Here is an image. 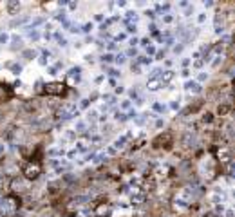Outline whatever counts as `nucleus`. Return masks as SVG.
Listing matches in <instances>:
<instances>
[{
    "instance_id": "nucleus-47",
    "label": "nucleus",
    "mask_w": 235,
    "mask_h": 217,
    "mask_svg": "<svg viewBox=\"0 0 235 217\" xmlns=\"http://www.w3.org/2000/svg\"><path fill=\"white\" fill-rule=\"evenodd\" d=\"M107 47H109L110 51H114V49H116V43H114V42H109V43H107Z\"/></svg>"
},
{
    "instance_id": "nucleus-8",
    "label": "nucleus",
    "mask_w": 235,
    "mask_h": 217,
    "mask_svg": "<svg viewBox=\"0 0 235 217\" xmlns=\"http://www.w3.org/2000/svg\"><path fill=\"white\" fill-rule=\"evenodd\" d=\"M232 109H233L232 101H221L219 107H217V114H219L221 118H224V116H228V114L232 112Z\"/></svg>"
},
{
    "instance_id": "nucleus-28",
    "label": "nucleus",
    "mask_w": 235,
    "mask_h": 217,
    "mask_svg": "<svg viewBox=\"0 0 235 217\" xmlns=\"http://www.w3.org/2000/svg\"><path fill=\"white\" fill-rule=\"evenodd\" d=\"M91 29H92V24H91V22H89V24H85L83 27H80V31H81V33H91Z\"/></svg>"
},
{
    "instance_id": "nucleus-20",
    "label": "nucleus",
    "mask_w": 235,
    "mask_h": 217,
    "mask_svg": "<svg viewBox=\"0 0 235 217\" xmlns=\"http://www.w3.org/2000/svg\"><path fill=\"white\" fill-rule=\"evenodd\" d=\"M212 51H214V53H217V54H223V51H224V45H223L221 42H217L215 45H212Z\"/></svg>"
},
{
    "instance_id": "nucleus-43",
    "label": "nucleus",
    "mask_w": 235,
    "mask_h": 217,
    "mask_svg": "<svg viewBox=\"0 0 235 217\" xmlns=\"http://www.w3.org/2000/svg\"><path fill=\"white\" fill-rule=\"evenodd\" d=\"M206 78H208V74H206V72H201V74L197 76V80H199V81H205Z\"/></svg>"
},
{
    "instance_id": "nucleus-42",
    "label": "nucleus",
    "mask_w": 235,
    "mask_h": 217,
    "mask_svg": "<svg viewBox=\"0 0 235 217\" xmlns=\"http://www.w3.org/2000/svg\"><path fill=\"white\" fill-rule=\"evenodd\" d=\"M98 118V112H89V121H96Z\"/></svg>"
},
{
    "instance_id": "nucleus-37",
    "label": "nucleus",
    "mask_w": 235,
    "mask_h": 217,
    "mask_svg": "<svg viewBox=\"0 0 235 217\" xmlns=\"http://www.w3.org/2000/svg\"><path fill=\"white\" fill-rule=\"evenodd\" d=\"M203 63H205V62H203L201 58H197V60H195V63H194V67H195V69H201V67H203Z\"/></svg>"
},
{
    "instance_id": "nucleus-23",
    "label": "nucleus",
    "mask_w": 235,
    "mask_h": 217,
    "mask_svg": "<svg viewBox=\"0 0 235 217\" xmlns=\"http://www.w3.org/2000/svg\"><path fill=\"white\" fill-rule=\"evenodd\" d=\"M22 56H24L25 60H33V58L36 56V53H34V51H29V49H27V51H24V53H22Z\"/></svg>"
},
{
    "instance_id": "nucleus-31",
    "label": "nucleus",
    "mask_w": 235,
    "mask_h": 217,
    "mask_svg": "<svg viewBox=\"0 0 235 217\" xmlns=\"http://www.w3.org/2000/svg\"><path fill=\"white\" fill-rule=\"evenodd\" d=\"M127 24V31L129 33H136V24H129V22H125Z\"/></svg>"
},
{
    "instance_id": "nucleus-3",
    "label": "nucleus",
    "mask_w": 235,
    "mask_h": 217,
    "mask_svg": "<svg viewBox=\"0 0 235 217\" xmlns=\"http://www.w3.org/2000/svg\"><path fill=\"white\" fill-rule=\"evenodd\" d=\"M42 87H43L42 94H45V96H63L67 91V85L62 81H51V83H45Z\"/></svg>"
},
{
    "instance_id": "nucleus-10",
    "label": "nucleus",
    "mask_w": 235,
    "mask_h": 217,
    "mask_svg": "<svg viewBox=\"0 0 235 217\" xmlns=\"http://www.w3.org/2000/svg\"><path fill=\"white\" fill-rule=\"evenodd\" d=\"M11 94H13L11 87L5 85V83H0V103H2V101H7V100L11 98Z\"/></svg>"
},
{
    "instance_id": "nucleus-39",
    "label": "nucleus",
    "mask_w": 235,
    "mask_h": 217,
    "mask_svg": "<svg viewBox=\"0 0 235 217\" xmlns=\"http://www.w3.org/2000/svg\"><path fill=\"white\" fill-rule=\"evenodd\" d=\"M67 43H69V42H67L65 38H60V40H58V45H60V47H67Z\"/></svg>"
},
{
    "instance_id": "nucleus-50",
    "label": "nucleus",
    "mask_w": 235,
    "mask_h": 217,
    "mask_svg": "<svg viewBox=\"0 0 235 217\" xmlns=\"http://www.w3.org/2000/svg\"><path fill=\"white\" fill-rule=\"evenodd\" d=\"M163 125H165V121H163V120H157V121H156V127H157V129H161Z\"/></svg>"
},
{
    "instance_id": "nucleus-15",
    "label": "nucleus",
    "mask_w": 235,
    "mask_h": 217,
    "mask_svg": "<svg viewBox=\"0 0 235 217\" xmlns=\"http://www.w3.org/2000/svg\"><path fill=\"white\" fill-rule=\"evenodd\" d=\"M174 76H176V72L168 69V71H165V72L161 74V78H159V80H161V83H163V85H167L168 81H172V78H174Z\"/></svg>"
},
{
    "instance_id": "nucleus-38",
    "label": "nucleus",
    "mask_w": 235,
    "mask_h": 217,
    "mask_svg": "<svg viewBox=\"0 0 235 217\" xmlns=\"http://www.w3.org/2000/svg\"><path fill=\"white\" fill-rule=\"evenodd\" d=\"M7 40H9V36H7L5 33H2V34H0V43H7Z\"/></svg>"
},
{
    "instance_id": "nucleus-44",
    "label": "nucleus",
    "mask_w": 235,
    "mask_h": 217,
    "mask_svg": "<svg viewBox=\"0 0 235 217\" xmlns=\"http://www.w3.org/2000/svg\"><path fill=\"white\" fill-rule=\"evenodd\" d=\"M141 45H143V47H148V45H150V40H148V38H143V40H141Z\"/></svg>"
},
{
    "instance_id": "nucleus-33",
    "label": "nucleus",
    "mask_w": 235,
    "mask_h": 217,
    "mask_svg": "<svg viewBox=\"0 0 235 217\" xmlns=\"http://www.w3.org/2000/svg\"><path fill=\"white\" fill-rule=\"evenodd\" d=\"M83 129H85V123H83V121H78V123H76V130H78V132H83Z\"/></svg>"
},
{
    "instance_id": "nucleus-61",
    "label": "nucleus",
    "mask_w": 235,
    "mask_h": 217,
    "mask_svg": "<svg viewBox=\"0 0 235 217\" xmlns=\"http://www.w3.org/2000/svg\"><path fill=\"white\" fill-rule=\"evenodd\" d=\"M4 150H5V147H4V145H0V154H2Z\"/></svg>"
},
{
    "instance_id": "nucleus-22",
    "label": "nucleus",
    "mask_w": 235,
    "mask_h": 217,
    "mask_svg": "<svg viewBox=\"0 0 235 217\" xmlns=\"http://www.w3.org/2000/svg\"><path fill=\"white\" fill-rule=\"evenodd\" d=\"M25 22H29V16H24V18H16V20H13V22H11V25L14 27V25H20V24H25Z\"/></svg>"
},
{
    "instance_id": "nucleus-6",
    "label": "nucleus",
    "mask_w": 235,
    "mask_h": 217,
    "mask_svg": "<svg viewBox=\"0 0 235 217\" xmlns=\"http://www.w3.org/2000/svg\"><path fill=\"white\" fill-rule=\"evenodd\" d=\"M56 118H60V120H72L74 116H78V109H76V103H63L58 110H56V114H54Z\"/></svg>"
},
{
    "instance_id": "nucleus-34",
    "label": "nucleus",
    "mask_w": 235,
    "mask_h": 217,
    "mask_svg": "<svg viewBox=\"0 0 235 217\" xmlns=\"http://www.w3.org/2000/svg\"><path fill=\"white\" fill-rule=\"evenodd\" d=\"M56 18H58V20H62V22H65V11H60V13H56Z\"/></svg>"
},
{
    "instance_id": "nucleus-59",
    "label": "nucleus",
    "mask_w": 235,
    "mask_h": 217,
    "mask_svg": "<svg viewBox=\"0 0 235 217\" xmlns=\"http://www.w3.org/2000/svg\"><path fill=\"white\" fill-rule=\"evenodd\" d=\"M136 43H138V38H132V40H130V45H132V47H134V45H136Z\"/></svg>"
},
{
    "instance_id": "nucleus-4",
    "label": "nucleus",
    "mask_w": 235,
    "mask_h": 217,
    "mask_svg": "<svg viewBox=\"0 0 235 217\" xmlns=\"http://www.w3.org/2000/svg\"><path fill=\"white\" fill-rule=\"evenodd\" d=\"M181 143H183V147H186V148H197V147L201 145V139H199V136H197V132H195V130L186 129V130L183 132Z\"/></svg>"
},
{
    "instance_id": "nucleus-19",
    "label": "nucleus",
    "mask_w": 235,
    "mask_h": 217,
    "mask_svg": "<svg viewBox=\"0 0 235 217\" xmlns=\"http://www.w3.org/2000/svg\"><path fill=\"white\" fill-rule=\"evenodd\" d=\"M7 67L14 72V74H20V71H22V65H18V63H13V62H9L7 63Z\"/></svg>"
},
{
    "instance_id": "nucleus-29",
    "label": "nucleus",
    "mask_w": 235,
    "mask_h": 217,
    "mask_svg": "<svg viewBox=\"0 0 235 217\" xmlns=\"http://www.w3.org/2000/svg\"><path fill=\"white\" fill-rule=\"evenodd\" d=\"M127 56H134V58H138V51H136V47H130V49L127 51Z\"/></svg>"
},
{
    "instance_id": "nucleus-30",
    "label": "nucleus",
    "mask_w": 235,
    "mask_h": 217,
    "mask_svg": "<svg viewBox=\"0 0 235 217\" xmlns=\"http://www.w3.org/2000/svg\"><path fill=\"white\" fill-rule=\"evenodd\" d=\"M112 60H114V56H112L110 53H107V54L101 56V62H112Z\"/></svg>"
},
{
    "instance_id": "nucleus-2",
    "label": "nucleus",
    "mask_w": 235,
    "mask_h": 217,
    "mask_svg": "<svg viewBox=\"0 0 235 217\" xmlns=\"http://www.w3.org/2000/svg\"><path fill=\"white\" fill-rule=\"evenodd\" d=\"M42 176V163H25L22 167V177L27 179V181H36L38 177Z\"/></svg>"
},
{
    "instance_id": "nucleus-12",
    "label": "nucleus",
    "mask_w": 235,
    "mask_h": 217,
    "mask_svg": "<svg viewBox=\"0 0 235 217\" xmlns=\"http://www.w3.org/2000/svg\"><path fill=\"white\" fill-rule=\"evenodd\" d=\"M159 87H165L159 78H150V80L147 81V89H148V91H157Z\"/></svg>"
},
{
    "instance_id": "nucleus-36",
    "label": "nucleus",
    "mask_w": 235,
    "mask_h": 217,
    "mask_svg": "<svg viewBox=\"0 0 235 217\" xmlns=\"http://www.w3.org/2000/svg\"><path fill=\"white\" fill-rule=\"evenodd\" d=\"M183 49H185V45H183V43H179V45H176V47H174V53H176V54H179Z\"/></svg>"
},
{
    "instance_id": "nucleus-14",
    "label": "nucleus",
    "mask_w": 235,
    "mask_h": 217,
    "mask_svg": "<svg viewBox=\"0 0 235 217\" xmlns=\"http://www.w3.org/2000/svg\"><path fill=\"white\" fill-rule=\"evenodd\" d=\"M18 9H20V2H18V0H11V2H7V11H9V14H16Z\"/></svg>"
},
{
    "instance_id": "nucleus-27",
    "label": "nucleus",
    "mask_w": 235,
    "mask_h": 217,
    "mask_svg": "<svg viewBox=\"0 0 235 217\" xmlns=\"http://www.w3.org/2000/svg\"><path fill=\"white\" fill-rule=\"evenodd\" d=\"M154 110H156V112H165V110H167V107H165V105H161V103H154Z\"/></svg>"
},
{
    "instance_id": "nucleus-49",
    "label": "nucleus",
    "mask_w": 235,
    "mask_h": 217,
    "mask_svg": "<svg viewBox=\"0 0 235 217\" xmlns=\"http://www.w3.org/2000/svg\"><path fill=\"white\" fill-rule=\"evenodd\" d=\"M89 103H91V101H89L87 98H85V100H81V107H83V109H85V107H89Z\"/></svg>"
},
{
    "instance_id": "nucleus-51",
    "label": "nucleus",
    "mask_w": 235,
    "mask_h": 217,
    "mask_svg": "<svg viewBox=\"0 0 235 217\" xmlns=\"http://www.w3.org/2000/svg\"><path fill=\"white\" fill-rule=\"evenodd\" d=\"M205 217H219L215 212H208V214H205Z\"/></svg>"
},
{
    "instance_id": "nucleus-16",
    "label": "nucleus",
    "mask_w": 235,
    "mask_h": 217,
    "mask_svg": "<svg viewBox=\"0 0 235 217\" xmlns=\"http://www.w3.org/2000/svg\"><path fill=\"white\" fill-rule=\"evenodd\" d=\"M127 141H129V136H121V138H118V139L114 141V147H112V148H114V150H119V148L125 147Z\"/></svg>"
},
{
    "instance_id": "nucleus-32",
    "label": "nucleus",
    "mask_w": 235,
    "mask_h": 217,
    "mask_svg": "<svg viewBox=\"0 0 235 217\" xmlns=\"http://www.w3.org/2000/svg\"><path fill=\"white\" fill-rule=\"evenodd\" d=\"M147 54L152 58V54H156V47H154V45H148V47H147Z\"/></svg>"
},
{
    "instance_id": "nucleus-41",
    "label": "nucleus",
    "mask_w": 235,
    "mask_h": 217,
    "mask_svg": "<svg viewBox=\"0 0 235 217\" xmlns=\"http://www.w3.org/2000/svg\"><path fill=\"white\" fill-rule=\"evenodd\" d=\"M129 94H130V98H134V100H138V98H139V94H138V91H136V89H132Z\"/></svg>"
},
{
    "instance_id": "nucleus-57",
    "label": "nucleus",
    "mask_w": 235,
    "mask_h": 217,
    "mask_svg": "<svg viewBox=\"0 0 235 217\" xmlns=\"http://www.w3.org/2000/svg\"><path fill=\"white\" fill-rule=\"evenodd\" d=\"M107 152H109V154H112V156H114V154H116V150H114V148H112V147H109V148H107Z\"/></svg>"
},
{
    "instance_id": "nucleus-21",
    "label": "nucleus",
    "mask_w": 235,
    "mask_h": 217,
    "mask_svg": "<svg viewBox=\"0 0 235 217\" xmlns=\"http://www.w3.org/2000/svg\"><path fill=\"white\" fill-rule=\"evenodd\" d=\"M27 34H29V38H31L33 42H36V40L40 38V33H38L36 29H31V31H27Z\"/></svg>"
},
{
    "instance_id": "nucleus-52",
    "label": "nucleus",
    "mask_w": 235,
    "mask_h": 217,
    "mask_svg": "<svg viewBox=\"0 0 235 217\" xmlns=\"http://www.w3.org/2000/svg\"><path fill=\"white\" fill-rule=\"evenodd\" d=\"M147 16H148V18H154V16H156V13H154V11H147Z\"/></svg>"
},
{
    "instance_id": "nucleus-58",
    "label": "nucleus",
    "mask_w": 235,
    "mask_h": 217,
    "mask_svg": "<svg viewBox=\"0 0 235 217\" xmlns=\"http://www.w3.org/2000/svg\"><path fill=\"white\" fill-rule=\"evenodd\" d=\"M205 18H206L205 14H199V24H203V22H205Z\"/></svg>"
},
{
    "instance_id": "nucleus-13",
    "label": "nucleus",
    "mask_w": 235,
    "mask_h": 217,
    "mask_svg": "<svg viewBox=\"0 0 235 217\" xmlns=\"http://www.w3.org/2000/svg\"><path fill=\"white\" fill-rule=\"evenodd\" d=\"M185 89H188V91H192V92H197V94L203 91V87H201L197 81H194V80H192V81H186V83H185Z\"/></svg>"
},
{
    "instance_id": "nucleus-9",
    "label": "nucleus",
    "mask_w": 235,
    "mask_h": 217,
    "mask_svg": "<svg viewBox=\"0 0 235 217\" xmlns=\"http://www.w3.org/2000/svg\"><path fill=\"white\" fill-rule=\"evenodd\" d=\"M203 105H205V100H197V101H195L194 105H188V107H186V109H185V110L181 112V116H188V114H195V112H197V110H199V109H201Z\"/></svg>"
},
{
    "instance_id": "nucleus-53",
    "label": "nucleus",
    "mask_w": 235,
    "mask_h": 217,
    "mask_svg": "<svg viewBox=\"0 0 235 217\" xmlns=\"http://www.w3.org/2000/svg\"><path fill=\"white\" fill-rule=\"evenodd\" d=\"M49 74H52V76H54V74H58V71H56L54 67H51V69H49Z\"/></svg>"
},
{
    "instance_id": "nucleus-11",
    "label": "nucleus",
    "mask_w": 235,
    "mask_h": 217,
    "mask_svg": "<svg viewBox=\"0 0 235 217\" xmlns=\"http://www.w3.org/2000/svg\"><path fill=\"white\" fill-rule=\"evenodd\" d=\"M168 172H172V168L165 165V167H157V168H156V170L152 172V174H154V176H156L157 179H165V177L168 176Z\"/></svg>"
},
{
    "instance_id": "nucleus-1",
    "label": "nucleus",
    "mask_w": 235,
    "mask_h": 217,
    "mask_svg": "<svg viewBox=\"0 0 235 217\" xmlns=\"http://www.w3.org/2000/svg\"><path fill=\"white\" fill-rule=\"evenodd\" d=\"M174 145V134L170 130H165L161 134H157L154 139H152V148L159 150V148H165V150H170Z\"/></svg>"
},
{
    "instance_id": "nucleus-7",
    "label": "nucleus",
    "mask_w": 235,
    "mask_h": 217,
    "mask_svg": "<svg viewBox=\"0 0 235 217\" xmlns=\"http://www.w3.org/2000/svg\"><path fill=\"white\" fill-rule=\"evenodd\" d=\"M112 212V206L103 201V203H94V215L96 217H109Z\"/></svg>"
},
{
    "instance_id": "nucleus-26",
    "label": "nucleus",
    "mask_w": 235,
    "mask_h": 217,
    "mask_svg": "<svg viewBox=\"0 0 235 217\" xmlns=\"http://www.w3.org/2000/svg\"><path fill=\"white\" fill-rule=\"evenodd\" d=\"M114 62H116V63H125V54H121V53L116 54V56H114Z\"/></svg>"
},
{
    "instance_id": "nucleus-48",
    "label": "nucleus",
    "mask_w": 235,
    "mask_h": 217,
    "mask_svg": "<svg viewBox=\"0 0 235 217\" xmlns=\"http://www.w3.org/2000/svg\"><path fill=\"white\" fill-rule=\"evenodd\" d=\"M165 58V51H157V60H163Z\"/></svg>"
},
{
    "instance_id": "nucleus-25",
    "label": "nucleus",
    "mask_w": 235,
    "mask_h": 217,
    "mask_svg": "<svg viewBox=\"0 0 235 217\" xmlns=\"http://www.w3.org/2000/svg\"><path fill=\"white\" fill-rule=\"evenodd\" d=\"M116 120L123 123V121H127L129 118H127V114H125V112H116Z\"/></svg>"
},
{
    "instance_id": "nucleus-45",
    "label": "nucleus",
    "mask_w": 235,
    "mask_h": 217,
    "mask_svg": "<svg viewBox=\"0 0 235 217\" xmlns=\"http://www.w3.org/2000/svg\"><path fill=\"white\" fill-rule=\"evenodd\" d=\"M159 74H161V69H154L152 71V78H157Z\"/></svg>"
},
{
    "instance_id": "nucleus-18",
    "label": "nucleus",
    "mask_w": 235,
    "mask_h": 217,
    "mask_svg": "<svg viewBox=\"0 0 235 217\" xmlns=\"http://www.w3.org/2000/svg\"><path fill=\"white\" fill-rule=\"evenodd\" d=\"M212 121H214V114H212V112L203 114V118H201V123H203V125H208V123H212Z\"/></svg>"
},
{
    "instance_id": "nucleus-5",
    "label": "nucleus",
    "mask_w": 235,
    "mask_h": 217,
    "mask_svg": "<svg viewBox=\"0 0 235 217\" xmlns=\"http://www.w3.org/2000/svg\"><path fill=\"white\" fill-rule=\"evenodd\" d=\"M29 183L31 181H27V179H24V177H18V176H14V177H11L9 179V188H11V194H24V192H27L29 190Z\"/></svg>"
},
{
    "instance_id": "nucleus-46",
    "label": "nucleus",
    "mask_w": 235,
    "mask_h": 217,
    "mask_svg": "<svg viewBox=\"0 0 235 217\" xmlns=\"http://www.w3.org/2000/svg\"><path fill=\"white\" fill-rule=\"evenodd\" d=\"M121 107H123V109H129V107H130V100H125V101L121 103Z\"/></svg>"
},
{
    "instance_id": "nucleus-35",
    "label": "nucleus",
    "mask_w": 235,
    "mask_h": 217,
    "mask_svg": "<svg viewBox=\"0 0 235 217\" xmlns=\"http://www.w3.org/2000/svg\"><path fill=\"white\" fill-rule=\"evenodd\" d=\"M172 20H174V16H172V14H165V16H163V22H165V24H170Z\"/></svg>"
},
{
    "instance_id": "nucleus-17",
    "label": "nucleus",
    "mask_w": 235,
    "mask_h": 217,
    "mask_svg": "<svg viewBox=\"0 0 235 217\" xmlns=\"http://www.w3.org/2000/svg\"><path fill=\"white\" fill-rule=\"evenodd\" d=\"M80 72H81V67H72L67 74H69V78H76V80H80Z\"/></svg>"
},
{
    "instance_id": "nucleus-24",
    "label": "nucleus",
    "mask_w": 235,
    "mask_h": 217,
    "mask_svg": "<svg viewBox=\"0 0 235 217\" xmlns=\"http://www.w3.org/2000/svg\"><path fill=\"white\" fill-rule=\"evenodd\" d=\"M130 67H132V72H136V74H141V65H139L138 62H134Z\"/></svg>"
},
{
    "instance_id": "nucleus-56",
    "label": "nucleus",
    "mask_w": 235,
    "mask_h": 217,
    "mask_svg": "<svg viewBox=\"0 0 235 217\" xmlns=\"http://www.w3.org/2000/svg\"><path fill=\"white\" fill-rule=\"evenodd\" d=\"M123 91H125V89H123V87H121V85H119V87H116V92H118V94H121V92H123Z\"/></svg>"
},
{
    "instance_id": "nucleus-40",
    "label": "nucleus",
    "mask_w": 235,
    "mask_h": 217,
    "mask_svg": "<svg viewBox=\"0 0 235 217\" xmlns=\"http://www.w3.org/2000/svg\"><path fill=\"white\" fill-rule=\"evenodd\" d=\"M109 74H110V76H119L121 72H119L118 69H109Z\"/></svg>"
},
{
    "instance_id": "nucleus-55",
    "label": "nucleus",
    "mask_w": 235,
    "mask_h": 217,
    "mask_svg": "<svg viewBox=\"0 0 235 217\" xmlns=\"http://www.w3.org/2000/svg\"><path fill=\"white\" fill-rule=\"evenodd\" d=\"M219 63H221V58H217V60H215V62H214L212 65H214V67H219Z\"/></svg>"
},
{
    "instance_id": "nucleus-54",
    "label": "nucleus",
    "mask_w": 235,
    "mask_h": 217,
    "mask_svg": "<svg viewBox=\"0 0 235 217\" xmlns=\"http://www.w3.org/2000/svg\"><path fill=\"white\" fill-rule=\"evenodd\" d=\"M183 76L188 78V76H190V71H188V69H183Z\"/></svg>"
},
{
    "instance_id": "nucleus-60",
    "label": "nucleus",
    "mask_w": 235,
    "mask_h": 217,
    "mask_svg": "<svg viewBox=\"0 0 235 217\" xmlns=\"http://www.w3.org/2000/svg\"><path fill=\"white\" fill-rule=\"evenodd\" d=\"M226 217H233V210H228V212H226Z\"/></svg>"
}]
</instances>
